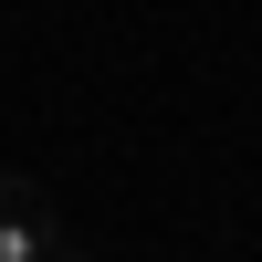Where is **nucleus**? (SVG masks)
I'll return each instance as SVG.
<instances>
[{
    "label": "nucleus",
    "mask_w": 262,
    "mask_h": 262,
    "mask_svg": "<svg viewBox=\"0 0 262 262\" xmlns=\"http://www.w3.org/2000/svg\"><path fill=\"white\" fill-rule=\"evenodd\" d=\"M63 252V221L32 179H0V262H53Z\"/></svg>",
    "instance_id": "1"
},
{
    "label": "nucleus",
    "mask_w": 262,
    "mask_h": 262,
    "mask_svg": "<svg viewBox=\"0 0 262 262\" xmlns=\"http://www.w3.org/2000/svg\"><path fill=\"white\" fill-rule=\"evenodd\" d=\"M53 262H84V252H53Z\"/></svg>",
    "instance_id": "2"
}]
</instances>
